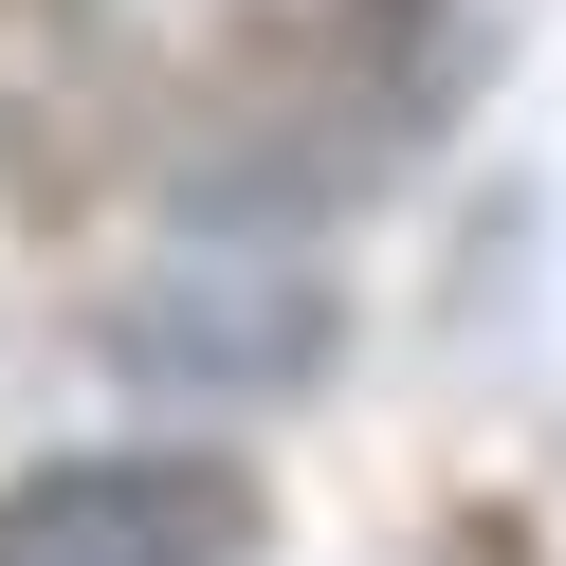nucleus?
<instances>
[{
  "label": "nucleus",
  "instance_id": "1",
  "mask_svg": "<svg viewBox=\"0 0 566 566\" xmlns=\"http://www.w3.org/2000/svg\"><path fill=\"white\" fill-rule=\"evenodd\" d=\"M457 111V0H311L201 111V184L220 201H347Z\"/></svg>",
  "mask_w": 566,
  "mask_h": 566
},
{
  "label": "nucleus",
  "instance_id": "4",
  "mask_svg": "<svg viewBox=\"0 0 566 566\" xmlns=\"http://www.w3.org/2000/svg\"><path fill=\"white\" fill-rule=\"evenodd\" d=\"M293 347H311V274H274L256 311H220V274L184 256V293L128 311V366H293Z\"/></svg>",
  "mask_w": 566,
  "mask_h": 566
},
{
  "label": "nucleus",
  "instance_id": "3",
  "mask_svg": "<svg viewBox=\"0 0 566 566\" xmlns=\"http://www.w3.org/2000/svg\"><path fill=\"white\" fill-rule=\"evenodd\" d=\"M111 74H128V55H111V0H0V165L74 184Z\"/></svg>",
  "mask_w": 566,
  "mask_h": 566
},
{
  "label": "nucleus",
  "instance_id": "2",
  "mask_svg": "<svg viewBox=\"0 0 566 566\" xmlns=\"http://www.w3.org/2000/svg\"><path fill=\"white\" fill-rule=\"evenodd\" d=\"M256 475L201 439H111L0 475V566H256Z\"/></svg>",
  "mask_w": 566,
  "mask_h": 566
}]
</instances>
